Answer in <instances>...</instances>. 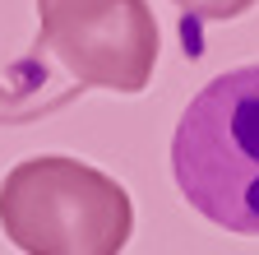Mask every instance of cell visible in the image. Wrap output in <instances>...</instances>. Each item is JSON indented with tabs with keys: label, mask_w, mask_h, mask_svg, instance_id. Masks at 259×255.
<instances>
[{
	"label": "cell",
	"mask_w": 259,
	"mask_h": 255,
	"mask_svg": "<svg viewBox=\"0 0 259 255\" xmlns=\"http://www.w3.org/2000/svg\"><path fill=\"white\" fill-rule=\"evenodd\" d=\"M171 172L194 213L259 237V65H236L190 98L171 135Z\"/></svg>",
	"instance_id": "1"
},
{
	"label": "cell",
	"mask_w": 259,
	"mask_h": 255,
	"mask_svg": "<svg viewBox=\"0 0 259 255\" xmlns=\"http://www.w3.org/2000/svg\"><path fill=\"white\" fill-rule=\"evenodd\" d=\"M0 232L23 255H120L135 232V204L116 176L42 153L0 181Z\"/></svg>",
	"instance_id": "2"
},
{
	"label": "cell",
	"mask_w": 259,
	"mask_h": 255,
	"mask_svg": "<svg viewBox=\"0 0 259 255\" xmlns=\"http://www.w3.org/2000/svg\"><path fill=\"white\" fill-rule=\"evenodd\" d=\"M37 47L79 88L144 93L157 65L148 0H37Z\"/></svg>",
	"instance_id": "3"
},
{
	"label": "cell",
	"mask_w": 259,
	"mask_h": 255,
	"mask_svg": "<svg viewBox=\"0 0 259 255\" xmlns=\"http://www.w3.org/2000/svg\"><path fill=\"white\" fill-rule=\"evenodd\" d=\"M79 93L83 88L65 75L42 47H32L23 60H14L5 70V79H0V125H23V121L51 116L60 107H70Z\"/></svg>",
	"instance_id": "4"
},
{
	"label": "cell",
	"mask_w": 259,
	"mask_h": 255,
	"mask_svg": "<svg viewBox=\"0 0 259 255\" xmlns=\"http://www.w3.org/2000/svg\"><path fill=\"white\" fill-rule=\"evenodd\" d=\"M171 5L190 19H204V23H227V19H241L250 14L259 0H171Z\"/></svg>",
	"instance_id": "5"
}]
</instances>
